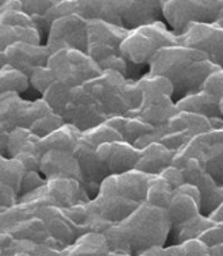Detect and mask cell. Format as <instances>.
Returning a JSON list of instances; mask_svg holds the SVG:
<instances>
[{"mask_svg":"<svg viewBox=\"0 0 223 256\" xmlns=\"http://www.w3.org/2000/svg\"><path fill=\"white\" fill-rule=\"evenodd\" d=\"M171 230L172 224L167 210L144 202L103 234L111 251L138 256L149 248L165 247Z\"/></svg>","mask_w":223,"mask_h":256,"instance_id":"obj_1","label":"cell"},{"mask_svg":"<svg viewBox=\"0 0 223 256\" xmlns=\"http://www.w3.org/2000/svg\"><path fill=\"white\" fill-rule=\"evenodd\" d=\"M217 70L218 66L203 52L184 45H173L163 48L152 57L146 74L167 78L173 87V100L177 102L202 91L206 79Z\"/></svg>","mask_w":223,"mask_h":256,"instance_id":"obj_2","label":"cell"},{"mask_svg":"<svg viewBox=\"0 0 223 256\" xmlns=\"http://www.w3.org/2000/svg\"><path fill=\"white\" fill-rule=\"evenodd\" d=\"M107 118L129 116L140 108L144 91L137 80L127 79L116 70H103L98 78L83 84Z\"/></svg>","mask_w":223,"mask_h":256,"instance_id":"obj_3","label":"cell"},{"mask_svg":"<svg viewBox=\"0 0 223 256\" xmlns=\"http://www.w3.org/2000/svg\"><path fill=\"white\" fill-rule=\"evenodd\" d=\"M179 45L177 36L165 22H154L130 30L121 44V52L133 66H148L152 57L163 48Z\"/></svg>","mask_w":223,"mask_h":256,"instance_id":"obj_4","label":"cell"},{"mask_svg":"<svg viewBox=\"0 0 223 256\" xmlns=\"http://www.w3.org/2000/svg\"><path fill=\"white\" fill-rule=\"evenodd\" d=\"M168 28L176 36L191 24H217L223 16V0H160Z\"/></svg>","mask_w":223,"mask_h":256,"instance_id":"obj_5","label":"cell"},{"mask_svg":"<svg viewBox=\"0 0 223 256\" xmlns=\"http://www.w3.org/2000/svg\"><path fill=\"white\" fill-rule=\"evenodd\" d=\"M188 158L199 160L206 172L223 187V129H213L194 137L175 154L172 166L180 168Z\"/></svg>","mask_w":223,"mask_h":256,"instance_id":"obj_6","label":"cell"},{"mask_svg":"<svg viewBox=\"0 0 223 256\" xmlns=\"http://www.w3.org/2000/svg\"><path fill=\"white\" fill-rule=\"evenodd\" d=\"M46 66L54 79L70 87L83 86L103 72L85 52L70 48L53 52L47 58Z\"/></svg>","mask_w":223,"mask_h":256,"instance_id":"obj_7","label":"cell"},{"mask_svg":"<svg viewBox=\"0 0 223 256\" xmlns=\"http://www.w3.org/2000/svg\"><path fill=\"white\" fill-rule=\"evenodd\" d=\"M129 30L104 22L102 19L87 20V54L96 64L122 57L121 44Z\"/></svg>","mask_w":223,"mask_h":256,"instance_id":"obj_8","label":"cell"},{"mask_svg":"<svg viewBox=\"0 0 223 256\" xmlns=\"http://www.w3.org/2000/svg\"><path fill=\"white\" fill-rule=\"evenodd\" d=\"M179 45L200 50L223 70V28L219 24H191L177 36Z\"/></svg>","mask_w":223,"mask_h":256,"instance_id":"obj_9","label":"cell"},{"mask_svg":"<svg viewBox=\"0 0 223 256\" xmlns=\"http://www.w3.org/2000/svg\"><path fill=\"white\" fill-rule=\"evenodd\" d=\"M23 196L42 200L47 205L60 206V208H70L79 204H87L91 200L77 179H68V178L47 179L42 186Z\"/></svg>","mask_w":223,"mask_h":256,"instance_id":"obj_10","label":"cell"},{"mask_svg":"<svg viewBox=\"0 0 223 256\" xmlns=\"http://www.w3.org/2000/svg\"><path fill=\"white\" fill-rule=\"evenodd\" d=\"M61 116L65 124L74 126L81 133L100 124H104L108 120L99 103L84 88V86L73 87L72 99Z\"/></svg>","mask_w":223,"mask_h":256,"instance_id":"obj_11","label":"cell"},{"mask_svg":"<svg viewBox=\"0 0 223 256\" xmlns=\"http://www.w3.org/2000/svg\"><path fill=\"white\" fill-rule=\"evenodd\" d=\"M45 45L51 53L65 48L87 53V20L79 14H70L53 20Z\"/></svg>","mask_w":223,"mask_h":256,"instance_id":"obj_12","label":"cell"},{"mask_svg":"<svg viewBox=\"0 0 223 256\" xmlns=\"http://www.w3.org/2000/svg\"><path fill=\"white\" fill-rule=\"evenodd\" d=\"M73 154L79 163L80 183L92 200L93 196H98L100 184L110 174L99 158L96 146L84 140L81 136L74 146Z\"/></svg>","mask_w":223,"mask_h":256,"instance_id":"obj_13","label":"cell"},{"mask_svg":"<svg viewBox=\"0 0 223 256\" xmlns=\"http://www.w3.org/2000/svg\"><path fill=\"white\" fill-rule=\"evenodd\" d=\"M186 183L194 184L200 192V214L209 217L223 202V187L206 172L199 160L188 158L182 167Z\"/></svg>","mask_w":223,"mask_h":256,"instance_id":"obj_14","label":"cell"},{"mask_svg":"<svg viewBox=\"0 0 223 256\" xmlns=\"http://www.w3.org/2000/svg\"><path fill=\"white\" fill-rule=\"evenodd\" d=\"M150 179V175L138 170H131L121 175H108L100 184L98 194H116L144 204Z\"/></svg>","mask_w":223,"mask_h":256,"instance_id":"obj_15","label":"cell"},{"mask_svg":"<svg viewBox=\"0 0 223 256\" xmlns=\"http://www.w3.org/2000/svg\"><path fill=\"white\" fill-rule=\"evenodd\" d=\"M177 112L172 95L163 91H144L140 108L131 112L129 116H137L150 126L157 128L165 125Z\"/></svg>","mask_w":223,"mask_h":256,"instance_id":"obj_16","label":"cell"},{"mask_svg":"<svg viewBox=\"0 0 223 256\" xmlns=\"http://www.w3.org/2000/svg\"><path fill=\"white\" fill-rule=\"evenodd\" d=\"M96 152L110 175H121L135 170L141 156V149L126 141L104 142L99 145Z\"/></svg>","mask_w":223,"mask_h":256,"instance_id":"obj_17","label":"cell"},{"mask_svg":"<svg viewBox=\"0 0 223 256\" xmlns=\"http://www.w3.org/2000/svg\"><path fill=\"white\" fill-rule=\"evenodd\" d=\"M140 205L135 200L116 194H98L87 202V209L115 225L127 218Z\"/></svg>","mask_w":223,"mask_h":256,"instance_id":"obj_18","label":"cell"},{"mask_svg":"<svg viewBox=\"0 0 223 256\" xmlns=\"http://www.w3.org/2000/svg\"><path fill=\"white\" fill-rule=\"evenodd\" d=\"M4 53L7 64L22 70L27 76L34 68L46 66L47 58L51 54L46 45H35L24 41L15 42Z\"/></svg>","mask_w":223,"mask_h":256,"instance_id":"obj_19","label":"cell"},{"mask_svg":"<svg viewBox=\"0 0 223 256\" xmlns=\"http://www.w3.org/2000/svg\"><path fill=\"white\" fill-rule=\"evenodd\" d=\"M38 171L45 179L68 178L77 179L80 182V168L74 158L73 150H60L50 149L43 152L39 160Z\"/></svg>","mask_w":223,"mask_h":256,"instance_id":"obj_20","label":"cell"},{"mask_svg":"<svg viewBox=\"0 0 223 256\" xmlns=\"http://www.w3.org/2000/svg\"><path fill=\"white\" fill-rule=\"evenodd\" d=\"M28 103L18 92H0V132L9 133L16 128L26 129Z\"/></svg>","mask_w":223,"mask_h":256,"instance_id":"obj_21","label":"cell"},{"mask_svg":"<svg viewBox=\"0 0 223 256\" xmlns=\"http://www.w3.org/2000/svg\"><path fill=\"white\" fill-rule=\"evenodd\" d=\"M176 152L168 149L161 142H152L141 149V156L135 170L150 175V176H158L164 170L171 167L173 164Z\"/></svg>","mask_w":223,"mask_h":256,"instance_id":"obj_22","label":"cell"},{"mask_svg":"<svg viewBox=\"0 0 223 256\" xmlns=\"http://www.w3.org/2000/svg\"><path fill=\"white\" fill-rule=\"evenodd\" d=\"M108 242L103 233L87 232L79 236L70 246L60 250V256H107Z\"/></svg>","mask_w":223,"mask_h":256,"instance_id":"obj_23","label":"cell"},{"mask_svg":"<svg viewBox=\"0 0 223 256\" xmlns=\"http://www.w3.org/2000/svg\"><path fill=\"white\" fill-rule=\"evenodd\" d=\"M176 108L179 112H194V114L207 116L210 120L213 118L223 120L222 112L219 110V103L211 98L209 94H206L203 90L177 100Z\"/></svg>","mask_w":223,"mask_h":256,"instance_id":"obj_24","label":"cell"},{"mask_svg":"<svg viewBox=\"0 0 223 256\" xmlns=\"http://www.w3.org/2000/svg\"><path fill=\"white\" fill-rule=\"evenodd\" d=\"M167 212L172 224V228H175L192 217L200 214V200L184 192L173 191V196L171 204L167 208Z\"/></svg>","mask_w":223,"mask_h":256,"instance_id":"obj_25","label":"cell"},{"mask_svg":"<svg viewBox=\"0 0 223 256\" xmlns=\"http://www.w3.org/2000/svg\"><path fill=\"white\" fill-rule=\"evenodd\" d=\"M81 132L77 130L74 126L69 124H64V125L58 128L50 134H47L43 138H39L37 142V148L39 154L50 150V149H60V150H73L77 141H79Z\"/></svg>","mask_w":223,"mask_h":256,"instance_id":"obj_26","label":"cell"},{"mask_svg":"<svg viewBox=\"0 0 223 256\" xmlns=\"http://www.w3.org/2000/svg\"><path fill=\"white\" fill-rule=\"evenodd\" d=\"M106 122L122 136L123 141L131 145H134L135 141L140 140L141 137H144L145 134L153 130V126H150L137 116H112V118H108Z\"/></svg>","mask_w":223,"mask_h":256,"instance_id":"obj_27","label":"cell"},{"mask_svg":"<svg viewBox=\"0 0 223 256\" xmlns=\"http://www.w3.org/2000/svg\"><path fill=\"white\" fill-rule=\"evenodd\" d=\"M24 41L35 45H43V38L37 28H15L8 24H0V52L4 53L15 42Z\"/></svg>","mask_w":223,"mask_h":256,"instance_id":"obj_28","label":"cell"},{"mask_svg":"<svg viewBox=\"0 0 223 256\" xmlns=\"http://www.w3.org/2000/svg\"><path fill=\"white\" fill-rule=\"evenodd\" d=\"M213 224H214V221L207 216L198 214L192 217L186 222L172 228L171 234H173V244H180V242H184L187 240L199 238L200 234L205 232L206 229L210 228Z\"/></svg>","mask_w":223,"mask_h":256,"instance_id":"obj_29","label":"cell"},{"mask_svg":"<svg viewBox=\"0 0 223 256\" xmlns=\"http://www.w3.org/2000/svg\"><path fill=\"white\" fill-rule=\"evenodd\" d=\"M0 24L15 28H34L33 18L24 11L19 0H7L0 7Z\"/></svg>","mask_w":223,"mask_h":256,"instance_id":"obj_30","label":"cell"},{"mask_svg":"<svg viewBox=\"0 0 223 256\" xmlns=\"http://www.w3.org/2000/svg\"><path fill=\"white\" fill-rule=\"evenodd\" d=\"M72 90H73V87L56 80L43 91L42 99L49 104V108L53 112L61 116L72 99Z\"/></svg>","mask_w":223,"mask_h":256,"instance_id":"obj_31","label":"cell"},{"mask_svg":"<svg viewBox=\"0 0 223 256\" xmlns=\"http://www.w3.org/2000/svg\"><path fill=\"white\" fill-rule=\"evenodd\" d=\"M173 196L172 187L169 186L161 176H152L149 182L145 204L165 209L171 204Z\"/></svg>","mask_w":223,"mask_h":256,"instance_id":"obj_32","label":"cell"},{"mask_svg":"<svg viewBox=\"0 0 223 256\" xmlns=\"http://www.w3.org/2000/svg\"><path fill=\"white\" fill-rule=\"evenodd\" d=\"M30 86V78L22 70L7 66L0 70V92H24Z\"/></svg>","mask_w":223,"mask_h":256,"instance_id":"obj_33","label":"cell"},{"mask_svg":"<svg viewBox=\"0 0 223 256\" xmlns=\"http://www.w3.org/2000/svg\"><path fill=\"white\" fill-rule=\"evenodd\" d=\"M81 137L84 140H87L92 145L98 148L100 144L104 142H112V141H123L122 136L118 132L110 126L107 122L100 124V125L95 126L92 129H88L81 133Z\"/></svg>","mask_w":223,"mask_h":256,"instance_id":"obj_34","label":"cell"},{"mask_svg":"<svg viewBox=\"0 0 223 256\" xmlns=\"http://www.w3.org/2000/svg\"><path fill=\"white\" fill-rule=\"evenodd\" d=\"M64 124L65 122L62 120V116H58L57 112H50L45 114V116H42L41 118H38L37 121L28 128V130L31 132L34 136H37L38 138H43L47 134L57 130Z\"/></svg>","mask_w":223,"mask_h":256,"instance_id":"obj_35","label":"cell"},{"mask_svg":"<svg viewBox=\"0 0 223 256\" xmlns=\"http://www.w3.org/2000/svg\"><path fill=\"white\" fill-rule=\"evenodd\" d=\"M196 133L192 130H180V132H172V133H168L160 140V142L165 145L168 149H171L173 152H179L190 142L194 137H196Z\"/></svg>","mask_w":223,"mask_h":256,"instance_id":"obj_36","label":"cell"},{"mask_svg":"<svg viewBox=\"0 0 223 256\" xmlns=\"http://www.w3.org/2000/svg\"><path fill=\"white\" fill-rule=\"evenodd\" d=\"M30 78V86H33L34 88L43 94V91L50 86L53 82H56L54 76L50 72V70L45 66H37L31 70V74H28Z\"/></svg>","mask_w":223,"mask_h":256,"instance_id":"obj_37","label":"cell"},{"mask_svg":"<svg viewBox=\"0 0 223 256\" xmlns=\"http://www.w3.org/2000/svg\"><path fill=\"white\" fill-rule=\"evenodd\" d=\"M202 90L219 103V100L223 98V70L218 68L210 74Z\"/></svg>","mask_w":223,"mask_h":256,"instance_id":"obj_38","label":"cell"},{"mask_svg":"<svg viewBox=\"0 0 223 256\" xmlns=\"http://www.w3.org/2000/svg\"><path fill=\"white\" fill-rule=\"evenodd\" d=\"M70 14H77L76 2L74 0H58L56 4L43 15V18L46 19L49 24H51L53 20Z\"/></svg>","mask_w":223,"mask_h":256,"instance_id":"obj_39","label":"cell"},{"mask_svg":"<svg viewBox=\"0 0 223 256\" xmlns=\"http://www.w3.org/2000/svg\"><path fill=\"white\" fill-rule=\"evenodd\" d=\"M35 247L37 242L12 238V242H9L8 247L3 252V256H34Z\"/></svg>","mask_w":223,"mask_h":256,"instance_id":"obj_40","label":"cell"},{"mask_svg":"<svg viewBox=\"0 0 223 256\" xmlns=\"http://www.w3.org/2000/svg\"><path fill=\"white\" fill-rule=\"evenodd\" d=\"M30 16H43L58 0H19Z\"/></svg>","mask_w":223,"mask_h":256,"instance_id":"obj_41","label":"cell"},{"mask_svg":"<svg viewBox=\"0 0 223 256\" xmlns=\"http://www.w3.org/2000/svg\"><path fill=\"white\" fill-rule=\"evenodd\" d=\"M45 178L42 176L39 171H26L23 179H22V184H20V191H19V198L26 196L28 192L38 188L45 183Z\"/></svg>","mask_w":223,"mask_h":256,"instance_id":"obj_42","label":"cell"},{"mask_svg":"<svg viewBox=\"0 0 223 256\" xmlns=\"http://www.w3.org/2000/svg\"><path fill=\"white\" fill-rule=\"evenodd\" d=\"M199 240L205 242L209 248L222 244L223 242V222H215L207 228L199 236Z\"/></svg>","mask_w":223,"mask_h":256,"instance_id":"obj_43","label":"cell"},{"mask_svg":"<svg viewBox=\"0 0 223 256\" xmlns=\"http://www.w3.org/2000/svg\"><path fill=\"white\" fill-rule=\"evenodd\" d=\"M158 176L163 178L164 180H165L169 186L172 187L173 191L186 183V179H184V175H183L182 170L175 167V166H171V167L165 168V170H164L163 172L160 174Z\"/></svg>","mask_w":223,"mask_h":256,"instance_id":"obj_44","label":"cell"},{"mask_svg":"<svg viewBox=\"0 0 223 256\" xmlns=\"http://www.w3.org/2000/svg\"><path fill=\"white\" fill-rule=\"evenodd\" d=\"M19 200L18 192L12 187L0 180V205L3 208H9L16 204Z\"/></svg>","mask_w":223,"mask_h":256,"instance_id":"obj_45","label":"cell"},{"mask_svg":"<svg viewBox=\"0 0 223 256\" xmlns=\"http://www.w3.org/2000/svg\"><path fill=\"white\" fill-rule=\"evenodd\" d=\"M161 255L163 256H187L186 250L183 247V244H172V246H165L161 250Z\"/></svg>","mask_w":223,"mask_h":256,"instance_id":"obj_46","label":"cell"},{"mask_svg":"<svg viewBox=\"0 0 223 256\" xmlns=\"http://www.w3.org/2000/svg\"><path fill=\"white\" fill-rule=\"evenodd\" d=\"M34 256H60V250L51 248L45 244H37Z\"/></svg>","mask_w":223,"mask_h":256,"instance_id":"obj_47","label":"cell"},{"mask_svg":"<svg viewBox=\"0 0 223 256\" xmlns=\"http://www.w3.org/2000/svg\"><path fill=\"white\" fill-rule=\"evenodd\" d=\"M12 236L9 233L1 232L0 233V256H3V252L4 250L9 246V242H12Z\"/></svg>","mask_w":223,"mask_h":256,"instance_id":"obj_48","label":"cell"},{"mask_svg":"<svg viewBox=\"0 0 223 256\" xmlns=\"http://www.w3.org/2000/svg\"><path fill=\"white\" fill-rule=\"evenodd\" d=\"M209 217L213 220V221H215V222H223V202L219 205L218 209L215 210V212H213Z\"/></svg>","mask_w":223,"mask_h":256,"instance_id":"obj_49","label":"cell"},{"mask_svg":"<svg viewBox=\"0 0 223 256\" xmlns=\"http://www.w3.org/2000/svg\"><path fill=\"white\" fill-rule=\"evenodd\" d=\"M161 250H163V247L149 248V250L144 251L142 254H140L138 256H163V255H161Z\"/></svg>","mask_w":223,"mask_h":256,"instance_id":"obj_50","label":"cell"},{"mask_svg":"<svg viewBox=\"0 0 223 256\" xmlns=\"http://www.w3.org/2000/svg\"><path fill=\"white\" fill-rule=\"evenodd\" d=\"M210 256H223V242L210 248Z\"/></svg>","mask_w":223,"mask_h":256,"instance_id":"obj_51","label":"cell"},{"mask_svg":"<svg viewBox=\"0 0 223 256\" xmlns=\"http://www.w3.org/2000/svg\"><path fill=\"white\" fill-rule=\"evenodd\" d=\"M7 66V58H5V53L3 52H0V70L3 68V66Z\"/></svg>","mask_w":223,"mask_h":256,"instance_id":"obj_52","label":"cell"},{"mask_svg":"<svg viewBox=\"0 0 223 256\" xmlns=\"http://www.w3.org/2000/svg\"><path fill=\"white\" fill-rule=\"evenodd\" d=\"M107 256H133L130 254H123V252H115V251H110Z\"/></svg>","mask_w":223,"mask_h":256,"instance_id":"obj_53","label":"cell"},{"mask_svg":"<svg viewBox=\"0 0 223 256\" xmlns=\"http://www.w3.org/2000/svg\"><path fill=\"white\" fill-rule=\"evenodd\" d=\"M219 110H221V112H222L223 116V98L219 100Z\"/></svg>","mask_w":223,"mask_h":256,"instance_id":"obj_54","label":"cell"},{"mask_svg":"<svg viewBox=\"0 0 223 256\" xmlns=\"http://www.w3.org/2000/svg\"><path fill=\"white\" fill-rule=\"evenodd\" d=\"M217 24H221V26H222V28H223V16H222V18H221V19H219V22H217Z\"/></svg>","mask_w":223,"mask_h":256,"instance_id":"obj_55","label":"cell"},{"mask_svg":"<svg viewBox=\"0 0 223 256\" xmlns=\"http://www.w3.org/2000/svg\"><path fill=\"white\" fill-rule=\"evenodd\" d=\"M207 256H210V255H207Z\"/></svg>","mask_w":223,"mask_h":256,"instance_id":"obj_56","label":"cell"}]
</instances>
